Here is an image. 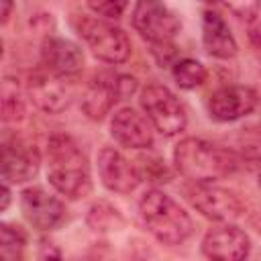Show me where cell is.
Segmentation results:
<instances>
[{
	"label": "cell",
	"instance_id": "obj_1",
	"mask_svg": "<svg viewBox=\"0 0 261 261\" xmlns=\"http://www.w3.org/2000/svg\"><path fill=\"white\" fill-rule=\"evenodd\" d=\"M47 177L59 194L71 200L92 190L88 159L67 135H53L47 143Z\"/></svg>",
	"mask_w": 261,
	"mask_h": 261
},
{
	"label": "cell",
	"instance_id": "obj_2",
	"mask_svg": "<svg viewBox=\"0 0 261 261\" xmlns=\"http://www.w3.org/2000/svg\"><path fill=\"white\" fill-rule=\"evenodd\" d=\"M173 163L184 177L194 184H204L232 173L239 167V157L204 139L186 137L173 149Z\"/></svg>",
	"mask_w": 261,
	"mask_h": 261
},
{
	"label": "cell",
	"instance_id": "obj_3",
	"mask_svg": "<svg viewBox=\"0 0 261 261\" xmlns=\"http://www.w3.org/2000/svg\"><path fill=\"white\" fill-rule=\"evenodd\" d=\"M139 214L145 228L163 245L184 243L194 228L190 214L161 190H149L143 194Z\"/></svg>",
	"mask_w": 261,
	"mask_h": 261
},
{
	"label": "cell",
	"instance_id": "obj_4",
	"mask_svg": "<svg viewBox=\"0 0 261 261\" xmlns=\"http://www.w3.org/2000/svg\"><path fill=\"white\" fill-rule=\"evenodd\" d=\"M139 100L143 112L147 114V120L161 135L175 137L186 128V110L169 88L161 84H149L147 88H143Z\"/></svg>",
	"mask_w": 261,
	"mask_h": 261
},
{
	"label": "cell",
	"instance_id": "obj_5",
	"mask_svg": "<svg viewBox=\"0 0 261 261\" xmlns=\"http://www.w3.org/2000/svg\"><path fill=\"white\" fill-rule=\"evenodd\" d=\"M80 35L88 43L90 51L106 63H122L130 55V41L126 33L104 18H84L80 24Z\"/></svg>",
	"mask_w": 261,
	"mask_h": 261
},
{
	"label": "cell",
	"instance_id": "obj_6",
	"mask_svg": "<svg viewBox=\"0 0 261 261\" xmlns=\"http://www.w3.org/2000/svg\"><path fill=\"white\" fill-rule=\"evenodd\" d=\"M186 194L190 204L210 220L230 222L243 214V204L237 198V194L214 181L192 184Z\"/></svg>",
	"mask_w": 261,
	"mask_h": 261
},
{
	"label": "cell",
	"instance_id": "obj_7",
	"mask_svg": "<svg viewBox=\"0 0 261 261\" xmlns=\"http://www.w3.org/2000/svg\"><path fill=\"white\" fill-rule=\"evenodd\" d=\"M133 27L143 39L155 45H167L179 31V18L161 2H137L133 8Z\"/></svg>",
	"mask_w": 261,
	"mask_h": 261
},
{
	"label": "cell",
	"instance_id": "obj_8",
	"mask_svg": "<svg viewBox=\"0 0 261 261\" xmlns=\"http://www.w3.org/2000/svg\"><path fill=\"white\" fill-rule=\"evenodd\" d=\"M135 90L137 80L130 75H100L88 86L82 98V108L88 114V118L100 120L104 114H108L114 102H118L124 96H130Z\"/></svg>",
	"mask_w": 261,
	"mask_h": 261
},
{
	"label": "cell",
	"instance_id": "obj_9",
	"mask_svg": "<svg viewBox=\"0 0 261 261\" xmlns=\"http://www.w3.org/2000/svg\"><path fill=\"white\" fill-rule=\"evenodd\" d=\"M41 155L35 145L10 137L2 143V179L4 184H24L39 171Z\"/></svg>",
	"mask_w": 261,
	"mask_h": 261
},
{
	"label": "cell",
	"instance_id": "obj_10",
	"mask_svg": "<svg viewBox=\"0 0 261 261\" xmlns=\"http://www.w3.org/2000/svg\"><path fill=\"white\" fill-rule=\"evenodd\" d=\"M202 253L208 261H247L251 253V241L239 226L224 224L206 232L202 241Z\"/></svg>",
	"mask_w": 261,
	"mask_h": 261
},
{
	"label": "cell",
	"instance_id": "obj_11",
	"mask_svg": "<svg viewBox=\"0 0 261 261\" xmlns=\"http://www.w3.org/2000/svg\"><path fill=\"white\" fill-rule=\"evenodd\" d=\"M257 106V92L249 86H224L208 100V112L218 122H232L251 114Z\"/></svg>",
	"mask_w": 261,
	"mask_h": 261
},
{
	"label": "cell",
	"instance_id": "obj_12",
	"mask_svg": "<svg viewBox=\"0 0 261 261\" xmlns=\"http://www.w3.org/2000/svg\"><path fill=\"white\" fill-rule=\"evenodd\" d=\"M20 208L24 218L41 230H51L65 218V208L61 200L39 186L27 188L20 194Z\"/></svg>",
	"mask_w": 261,
	"mask_h": 261
},
{
	"label": "cell",
	"instance_id": "obj_13",
	"mask_svg": "<svg viewBox=\"0 0 261 261\" xmlns=\"http://www.w3.org/2000/svg\"><path fill=\"white\" fill-rule=\"evenodd\" d=\"M98 173L102 184L116 194H128L141 181V171L112 147H104L98 153Z\"/></svg>",
	"mask_w": 261,
	"mask_h": 261
},
{
	"label": "cell",
	"instance_id": "obj_14",
	"mask_svg": "<svg viewBox=\"0 0 261 261\" xmlns=\"http://www.w3.org/2000/svg\"><path fill=\"white\" fill-rule=\"evenodd\" d=\"M112 137L128 149H149L153 145L151 124L135 108H118L110 120Z\"/></svg>",
	"mask_w": 261,
	"mask_h": 261
},
{
	"label": "cell",
	"instance_id": "obj_15",
	"mask_svg": "<svg viewBox=\"0 0 261 261\" xmlns=\"http://www.w3.org/2000/svg\"><path fill=\"white\" fill-rule=\"evenodd\" d=\"M41 61L49 73L59 77H69L82 71L84 67V53L82 49L59 37H49L41 47Z\"/></svg>",
	"mask_w": 261,
	"mask_h": 261
},
{
	"label": "cell",
	"instance_id": "obj_16",
	"mask_svg": "<svg viewBox=\"0 0 261 261\" xmlns=\"http://www.w3.org/2000/svg\"><path fill=\"white\" fill-rule=\"evenodd\" d=\"M29 96L31 100L45 112H61L71 102V90L63 84V77L55 73H37L31 77L29 84Z\"/></svg>",
	"mask_w": 261,
	"mask_h": 261
},
{
	"label": "cell",
	"instance_id": "obj_17",
	"mask_svg": "<svg viewBox=\"0 0 261 261\" xmlns=\"http://www.w3.org/2000/svg\"><path fill=\"white\" fill-rule=\"evenodd\" d=\"M202 43L204 49L218 59H230L239 49L226 20L216 10H206L202 16Z\"/></svg>",
	"mask_w": 261,
	"mask_h": 261
},
{
	"label": "cell",
	"instance_id": "obj_18",
	"mask_svg": "<svg viewBox=\"0 0 261 261\" xmlns=\"http://www.w3.org/2000/svg\"><path fill=\"white\" fill-rule=\"evenodd\" d=\"M171 75H173V80H175V84L179 88L194 90V88H198V86H202L206 82V75L208 73H206V67L200 61L186 57V59H177L173 63Z\"/></svg>",
	"mask_w": 261,
	"mask_h": 261
},
{
	"label": "cell",
	"instance_id": "obj_19",
	"mask_svg": "<svg viewBox=\"0 0 261 261\" xmlns=\"http://www.w3.org/2000/svg\"><path fill=\"white\" fill-rule=\"evenodd\" d=\"M0 261H24V232L12 224H0Z\"/></svg>",
	"mask_w": 261,
	"mask_h": 261
},
{
	"label": "cell",
	"instance_id": "obj_20",
	"mask_svg": "<svg viewBox=\"0 0 261 261\" xmlns=\"http://www.w3.org/2000/svg\"><path fill=\"white\" fill-rule=\"evenodd\" d=\"M2 116L4 120H20L24 116V100L18 84L14 80H4L2 84Z\"/></svg>",
	"mask_w": 261,
	"mask_h": 261
},
{
	"label": "cell",
	"instance_id": "obj_21",
	"mask_svg": "<svg viewBox=\"0 0 261 261\" xmlns=\"http://www.w3.org/2000/svg\"><path fill=\"white\" fill-rule=\"evenodd\" d=\"M104 208V204H96V206H92V210H90V216H88V220H94V222H90L96 230L98 228H110L112 226V220L114 218H118V214H116V210L114 208H106V212L102 210Z\"/></svg>",
	"mask_w": 261,
	"mask_h": 261
},
{
	"label": "cell",
	"instance_id": "obj_22",
	"mask_svg": "<svg viewBox=\"0 0 261 261\" xmlns=\"http://www.w3.org/2000/svg\"><path fill=\"white\" fill-rule=\"evenodd\" d=\"M126 2H90L88 8L102 18H118L126 10Z\"/></svg>",
	"mask_w": 261,
	"mask_h": 261
},
{
	"label": "cell",
	"instance_id": "obj_23",
	"mask_svg": "<svg viewBox=\"0 0 261 261\" xmlns=\"http://www.w3.org/2000/svg\"><path fill=\"white\" fill-rule=\"evenodd\" d=\"M228 8L232 12H237L241 18H255L257 12L261 10V4L259 2H251V4H228Z\"/></svg>",
	"mask_w": 261,
	"mask_h": 261
},
{
	"label": "cell",
	"instance_id": "obj_24",
	"mask_svg": "<svg viewBox=\"0 0 261 261\" xmlns=\"http://www.w3.org/2000/svg\"><path fill=\"white\" fill-rule=\"evenodd\" d=\"M39 261H61V253H59L57 247H53V245H45V247L41 249Z\"/></svg>",
	"mask_w": 261,
	"mask_h": 261
},
{
	"label": "cell",
	"instance_id": "obj_25",
	"mask_svg": "<svg viewBox=\"0 0 261 261\" xmlns=\"http://www.w3.org/2000/svg\"><path fill=\"white\" fill-rule=\"evenodd\" d=\"M12 10V4L10 2H0V16H2V22L8 20V12Z\"/></svg>",
	"mask_w": 261,
	"mask_h": 261
},
{
	"label": "cell",
	"instance_id": "obj_26",
	"mask_svg": "<svg viewBox=\"0 0 261 261\" xmlns=\"http://www.w3.org/2000/svg\"><path fill=\"white\" fill-rule=\"evenodd\" d=\"M8 202H10V190H8V184H4L2 186V210H6L8 208Z\"/></svg>",
	"mask_w": 261,
	"mask_h": 261
},
{
	"label": "cell",
	"instance_id": "obj_27",
	"mask_svg": "<svg viewBox=\"0 0 261 261\" xmlns=\"http://www.w3.org/2000/svg\"><path fill=\"white\" fill-rule=\"evenodd\" d=\"M259 188H261V175H259Z\"/></svg>",
	"mask_w": 261,
	"mask_h": 261
}]
</instances>
